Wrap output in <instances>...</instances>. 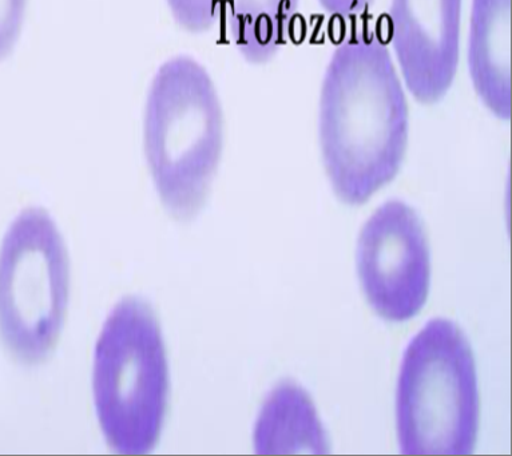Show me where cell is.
<instances>
[{
    "mask_svg": "<svg viewBox=\"0 0 512 456\" xmlns=\"http://www.w3.org/2000/svg\"><path fill=\"white\" fill-rule=\"evenodd\" d=\"M95 410L115 452L152 451L164 427L169 367L156 312L140 297H125L110 312L94 354Z\"/></svg>",
    "mask_w": 512,
    "mask_h": 456,
    "instance_id": "obj_3",
    "label": "cell"
},
{
    "mask_svg": "<svg viewBox=\"0 0 512 456\" xmlns=\"http://www.w3.org/2000/svg\"><path fill=\"white\" fill-rule=\"evenodd\" d=\"M260 455L328 454L329 438L311 396L285 380L265 399L254 427Z\"/></svg>",
    "mask_w": 512,
    "mask_h": 456,
    "instance_id": "obj_9",
    "label": "cell"
},
{
    "mask_svg": "<svg viewBox=\"0 0 512 456\" xmlns=\"http://www.w3.org/2000/svg\"><path fill=\"white\" fill-rule=\"evenodd\" d=\"M480 400L474 352L462 329L434 319L408 344L396 391V426L406 455H470Z\"/></svg>",
    "mask_w": 512,
    "mask_h": 456,
    "instance_id": "obj_4",
    "label": "cell"
},
{
    "mask_svg": "<svg viewBox=\"0 0 512 456\" xmlns=\"http://www.w3.org/2000/svg\"><path fill=\"white\" fill-rule=\"evenodd\" d=\"M224 142V109L208 70L186 55L169 59L146 99L144 149L158 196L177 220L204 206Z\"/></svg>",
    "mask_w": 512,
    "mask_h": 456,
    "instance_id": "obj_2",
    "label": "cell"
},
{
    "mask_svg": "<svg viewBox=\"0 0 512 456\" xmlns=\"http://www.w3.org/2000/svg\"><path fill=\"white\" fill-rule=\"evenodd\" d=\"M300 0H230L229 37L254 66L271 62L291 41Z\"/></svg>",
    "mask_w": 512,
    "mask_h": 456,
    "instance_id": "obj_10",
    "label": "cell"
},
{
    "mask_svg": "<svg viewBox=\"0 0 512 456\" xmlns=\"http://www.w3.org/2000/svg\"><path fill=\"white\" fill-rule=\"evenodd\" d=\"M512 0H472L468 74L484 109L500 122L512 116Z\"/></svg>",
    "mask_w": 512,
    "mask_h": 456,
    "instance_id": "obj_8",
    "label": "cell"
},
{
    "mask_svg": "<svg viewBox=\"0 0 512 456\" xmlns=\"http://www.w3.org/2000/svg\"><path fill=\"white\" fill-rule=\"evenodd\" d=\"M70 261L45 209L23 210L0 245V340L19 363L49 358L65 324Z\"/></svg>",
    "mask_w": 512,
    "mask_h": 456,
    "instance_id": "obj_5",
    "label": "cell"
},
{
    "mask_svg": "<svg viewBox=\"0 0 512 456\" xmlns=\"http://www.w3.org/2000/svg\"><path fill=\"white\" fill-rule=\"evenodd\" d=\"M463 0H391L388 46L408 94L442 102L454 86L462 49Z\"/></svg>",
    "mask_w": 512,
    "mask_h": 456,
    "instance_id": "obj_7",
    "label": "cell"
},
{
    "mask_svg": "<svg viewBox=\"0 0 512 456\" xmlns=\"http://www.w3.org/2000/svg\"><path fill=\"white\" fill-rule=\"evenodd\" d=\"M375 0H319L325 13L332 17L352 19L367 13Z\"/></svg>",
    "mask_w": 512,
    "mask_h": 456,
    "instance_id": "obj_13",
    "label": "cell"
},
{
    "mask_svg": "<svg viewBox=\"0 0 512 456\" xmlns=\"http://www.w3.org/2000/svg\"><path fill=\"white\" fill-rule=\"evenodd\" d=\"M178 26L190 34L212 30L228 11L230 0H166Z\"/></svg>",
    "mask_w": 512,
    "mask_h": 456,
    "instance_id": "obj_11",
    "label": "cell"
},
{
    "mask_svg": "<svg viewBox=\"0 0 512 456\" xmlns=\"http://www.w3.org/2000/svg\"><path fill=\"white\" fill-rule=\"evenodd\" d=\"M27 0H0V61L13 53L25 22Z\"/></svg>",
    "mask_w": 512,
    "mask_h": 456,
    "instance_id": "obj_12",
    "label": "cell"
},
{
    "mask_svg": "<svg viewBox=\"0 0 512 456\" xmlns=\"http://www.w3.org/2000/svg\"><path fill=\"white\" fill-rule=\"evenodd\" d=\"M408 91L379 22L345 35L321 81L317 136L333 192L361 205L398 176L410 141Z\"/></svg>",
    "mask_w": 512,
    "mask_h": 456,
    "instance_id": "obj_1",
    "label": "cell"
},
{
    "mask_svg": "<svg viewBox=\"0 0 512 456\" xmlns=\"http://www.w3.org/2000/svg\"><path fill=\"white\" fill-rule=\"evenodd\" d=\"M357 273L368 303L381 319L418 315L430 289V247L422 218L410 205H381L360 233Z\"/></svg>",
    "mask_w": 512,
    "mask_h": 456,
    "instance_id": "obj_6",
    "label": "cell"
}]
</instances>
